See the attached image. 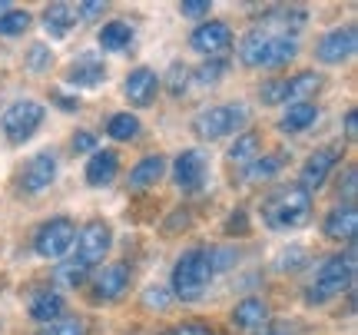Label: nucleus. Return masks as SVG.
<instances>
[{
    "label": "nucleus",
    "instance_id": "obj_1",
    "mask_svg": "<svg viewBox=\"0 0 358 335\" xmlns=\"http://www.w3.org/2000/svg\"><path fill=\"white\" fill-rule=\"evenodd\" d=\"M299 40L268 30H249L239 43V57L245 66H285L295 60Z\"/></svg>",
    "mask_w": 358,
    "mask_h": 335
},
{
    "label": "nucleus",
    "instance_id": "obj_2",
    "mask_svg": "<svg viewBox=\"0 0 358 335\" xmlns=\"http://www.w3.org/2000/svg\"><path fill=\"white\" fill-rule=\"evenodd\" d=\"M312 216V196L302 186H285L262 203V220L268 229H299Z\"/></svg>",
    "mask_w": 358,
    "mask_h": 335
},
{
    "label": "nucleus",
    "instance_id": "obj_3",
    "mask_svg": "<svg viewBox=\"0 0 358 335\" xmlns=\"http://www.w3.org/2000/svg\"><path fill=\"white\" fill-rule=\"evenodd\" d=\"M355 279V249H348L345 256H332L322 262V269L315 272V283L306 289L308 302H325L332 296H342Z\"/></svg>",
    "mask_w": 358,
    "mask_h": 335
},
{
    "label": "nucleus",
    "instance_id": "obj_4",
    "mask_svg": "<svg viewBox=\"0 0 358 335\" xmlns=\"http://www.w3.org/2000/svg\"><path fill=\"white\" fill-rule=\"evenodd\" d=\"M209 276L213 272H209V262H206V249H189L173 266V292L182 302H196V299H203Z\"/></svg>",
    "mask_w": 358,
    "mask_h": 335
},
{
    "label": "nucleus",
    "instance_id": "obj_5",
    "mask_svg": "<svg viewBox=\"0 0 358 335\" xmlns=\"http://www.w3.org/2000/svg\"><path fill=\"white\" fill-rule=\"evenodd\" d=\"M43 116H47L43 104H37V100H17V104H10L3 110V116H0L3 136H7L13 146H20V143H27L40 129Z\"/></svg>",
    "mask_w": 358,
    "mask_h": 335
},
{
    "label": "nucleus",
    "instance_id": "obj_6",
    "mask_svg": "<svg viewBox=\"0 0 358 335\" xmlns=\"http://www.w3.org/2000/svg\"><path fill=\"white\" fill-rule=\"evenodd\" d=\"M245 120V106L243 104H226V106H209L203 113L196 116V123H192V133L199 136V140H219V136H226L232 129L239 127Z\"/></svg>",
    "mask_w": 358,
    "mask_h": 335
},
{
    "label": "nucleus",
    "instance_id": "obj_7",
    "mask_svg": "<svg viewBox=\"0 0 358 335\" xmlns=\"http://www.w3.org/2000/svg\"><path fill=\"white\" fill-rule=\"evenodd\" d=\"M73 239H77V226H73V220L57 216V220L40 226L37 239H34V249H37V256H43V259H64L66 252H70Z\"/></svg>",
    "mask_w": 358,
    "mask_h": 335
},
{
    "label": "nucleus",
    "instance_id": "obj_8",
    "mask_svg": "<svg viewBox=\"0 0 358 335\" xmlns=\"http://www.w3.org/2000/svg\"><path fill=\"white\" fill-rule=\"evenodd\" d=\"M110 245H113V232H110V226L100 222V220L87 222L77 236V259H73V262L83 266V269H90V266L103 262V256L110 252Z\"/></svg>",
    "mask_w": 358,
    "mask_h": 335
},
{
    "label": "nucleus",
    "instance_id": "obj_9",
    "mask_svg": "<svg viewBox=\"0 0 358 335\" xmlns=\"http://www.w3.org/2000/svg\"><path fill=\"white\" fill-rule=\"evenodd\" d=\"M338 159H342V150H338V146H322V150H315V153L306 159V166H302V190L308 193V190L325 186L329 173L338 166Z\"/></svg>",
    "mask_w": 358,
    "mask_h": 335
},
{
    "label": "nucleus",
    "instance_id": "obj_10",
    "mask_svg": "<svg viewBox=\"0 0 358 335\" xmlns=\"http://www.w3.org/2000/svg\"><path fill=\"white\" fill-rule=\"evenodd\" d=\"M189 43H192V50L196 53L216 57V53L229 50L232 30H229V24H222V20H209V24H203V27H196V30H192Z\"/></svg>",
    "mask_w": 358,
    "mask_h": 335
},
{
    "label": "nucleus",
    "instance_id": "obj_11",
    "mask_svg": "<svg viewBox=\"0 0 358 335\" xmlns=\"http://www.w3.org/2000/svg\"><path fill=\"white\" fill-rule=\"evenodd\" d=\"M352 53H355V27L329 30V34L319 40V47H315V57H319L322 64H342Z\"/></svg>",
    "mask_w": 358,
    "mask_h": 335
},
{
    "label": "nucleus",
    "instance_id": "obj_12",
    "mask_svg": "<svg viewBox=\"0 0 358 335\" xmlns=\"http://www.w3.org/2000/svg\"><path fill=\"white\" fill-rule=\"evenodd\" d=\"M173 176H176V186L179 190H199L206 180V153L203 150H186V153L176 156L173 163Z\"/></svg>",
    "mask_w": 358,
    "mask_h": 335
},
{
    "label": "nucleus",
    "instance_id": "obj_13",
    "mask_svg": "<svg viewBox=\"0 0 358 335\" xmlns=\"http://www.w3.org/2000/svg\"><path fill=\"white\" fill-rule=\"evenodd\" d=\"M156 90H159V80L150 66H136L127 80H123V97H127L133 106H150L156 100Z\"/></svg>",
    "mask_w": 358,
    "mask_h": 335
},
{
    "label": "nucleus",
    "instance_id": "obj_14",
    "mask_svg": "<svg viewBox=\"0 0 358 335\" xmlns=\"http://www.w3.org/2000/svg\"><path fill=\"white\" fill-rule=\"evenodd\" d=\"M322 232L335 239V243H352L358 232V206L355 203H345V206H335L325 222H322Z\"/></svg>",
    "mask_w": 358,
    "mask_h": 335
},
{
    "label": "nucleus",
    "instance_id": "obj_15",
    "mask_svg": "<svg viewBox=\"0 0 358 335\" xmlns=\"http://www.w3.org/2000/svg\"><path fill=\"white\" fill-rule=\"evenodd\" d=\"M129 285V266L127 262H110L93 276V296L96 299H116L123 296Z\"/></svg>",
    "mask_w": 358,
    "mask_h": 335
},
{
    "label": "nucleus",
    "instance_id": "obj_16",
    "mask_svg": "<svg viewBox=\"0 0 358 335\" xmlns=\"http://www.w3.org/2000/svg\"><path fill=\"white\" fill-rule=\"evenodd\" d=\"M57 180V156L53 153H37L24 166V190L27 193H40Z\"/></svg>",
    "mask_w": 358,
    "mask_h": 335
},
{
    "label": "nucleus",
    "instance_id": "obj_17",
    "mask_svg": "<svg viewBox=\"0 0 358 335\" xmlns=\"http://www.w3.org/2000/svg\"><path fill=\"white\" fill-rule=\"evenodd\" d=\"M83 173H87L90 186H110L116 180V173H120V156L113 150H96V153L90 156Z\"/></svg>",
    "mask_w": 358,
    "mask_h": 335
},
{
    "label": "nucleus",
    "instance_id": "obj_18",
    "mask_svg": "<svg viewBox=\"0 0 358 335\" xmlns=\"http://www.w3.org/2000/svg\"><path fill=\"white\" fill-rule=\"evenodd\" d=\"M103 80H106V66H103V60H96L93 53L73 60V66L66 70V83H73V87H96Z\"/></svg>",
    "mask_w": 358,
    "mask_h": 335
},
{
    "label": "nucleus",
    "instance_id": "obj_19",
    "mask_svg": "<svg viewBox=\"0 0 358 335\" xmlns=\"http://www.w3.org/2000/svg\"><path fill=\"white\" fill-rule=\"evenodd\" d=\"M232 322L245 329V332H256L268 325V306L262 299H243L236 309H232Z\"/></svg>",
    "mask_w": 358,
    "mask_h": 335
},
{
    "label": "nucleus",
    "instance_id": "obj_20",
    "mask_svg": "<svg viewBox=\"0 0 358 335\" xmlns=\"http://www.w3.org/2000/svg\"><path fill=\"white\" fill-rule=\"evenodd\" d=\"M322 87V77L319 73H312V70H306V73H295V77L282 80V104H306L308 93H315Z\"/></svg>",
    "mask_w": 358,
    "mask_h": 335
},
{
    "label": "nucleus",
    "instance_id": "obj_21",
    "mask_svg": "<svg viewBox=\"0 0 358 335\" xmlns=\"http://www.w3.org/2000/svg\"><path fill=\"white\" fill-rule=\"evenodd\" d=\"M77 7H70V3H50L47 10H43V27L50 30V37H66L70 34V27L77 24Z\"/></svg>",
    "mask_w": 358,
    "mask_h": 335
},
{
    "label": "nucleus",
    "instance_id": "obj_22",
    "mask_svg": "<svg viewBox=\"0 0 358 335\" xmlns=\"http://www.w3.org/2000/svg\"><path fill=\"white\" fill-rule=\"evenodd\" d=\"M64 309H66V302L60 292H40V296H34V302H30V315L43 325L64 319Z\"/></svg>",
    "mask_w": 358,
    "mask_h": 335
},
{
    "label": "nucleus",
    "instance_id": "obj_23",
    "mask_svg": "<svg viewBox=\"0 0 358 335\" xmlns=\"http://www.w3.org/2000/svg\"><path fill=\"white\" fill-rule=\"evenodd\" d=\"M163 169H166V159L156 153V156H143L136 166L129 169V186H136V190H143V186H153L159 176H163Z\"/></svg>",
    "mask_w": 358,
    "mask_h": 335
},
{
    "label": "nucleus",
    "instance_id": "obj_24",
    "mask_svg": "<svg viewBox=\"0 0 358 335\" xmlns=\"http://www.w3.org/2000/svg\"><path fill=\"white\" fill-rule=\"evenodd\" d=\"M315 120H319V106L315 104H292L285 110V116L279 120V127L285 129V133H302V129H308Z\"/></svg>",
    "mask_w": 358,
    "mask_h": 335
},
{
    "label": "nucleus",
    "instance_id": "obj_25",
    "mask_svg": "<svg viewBox=\"0 0 358 335\" xmlns=\"http://www.w3.org/2000/svg\"><path fill=\"white\" fill-rule=\"evenodd\" d=\"M129 43H133V27L123 24V20H110V24L100 30L103 50H127Z\"/></svg>",
    "mask_w": 358,
    "mask_h": 335
},
{
    "label": "nucleus",
    "instance_id": "obj_26",
    "mask_svg": "<svg viewBox=\"0 0 358 335\" xmlns=\"http://www.w3.org/2000/svg\"><path fill=\"white\" fill-rule=\"evenodd\" d=\"M282 166H285V156H282V153H268V156H262V159H256V163H249V173H245V180H249V183L272 180V176H275Z\"/></svg>",
    "mask_w": 358,
    "mask_h": 335
},
{
    "label": "nucleus",
    "instance_id": "obj_27",
    "mask_svg": "<svg viewBox=\"0 0 358 335\" xmlns=\"http://www.w3.org/2000/svg\"><path fill=\"white\" fill-rule=\"evenodd\" d=\"M259 143H262V136H259L256 129H249V133H243L239 140L232 143L229 150V163H249L252 156L259 153Z\"/></svg>",
    "mask_w": 358,
    "mask_h": 335
},
{
    "label": "nucleus",
    "instance_id": "obj_28",
    "mask_svg": "<svg viewBox=\"0 0 358 335\" xmlns=\"http://www.w3.org/2000/svg\"><path fill=\"white\" fill-rule=\"evenodd\" d=\"M106 133H110L113 140H133V136L140 133V120L133 113H116V116H110Z\"/></svg>",
    "mask_w": 358,
    "mask_h": 335
},
{
    "label": "nucleus",
    "instance_id": "obj_29",
    "mask_svg": "<svg viewBox=\"0 0 358 335\" xmlns=\"http://www.w3.org/2000/svg\"><path fill=\"white\" fill-rule=\"evenodd\" d=\"M34 24V17L27 10H7L0 13V37H20L27 27Z\"/></svg>",
    "mask_w": 358,
    "mask_h": 335
},
{
    "label": "nucleus",
    "instance_id": "obj_30",
    "mask_svg": "<svg viewBox=\"0 0 358 335\" xmlns=\"http://www.w3.org/2000/svg\"><path fill=\"white\" fill-rule=\"evenodd\" d=\"M306 262H308L306 245H289V249H282V256H279V269H282V272H295V269H302Z\"/></svg>",
    "mask_w": 358,
    "mask_h": 335
},
{
    "label": "nucleus",
    "instance_id": "obj_31",
    "mask_svg": "<svg viewBox=\"0 0 358 335\" xmlns=\"http://www.w3.org/2000/svg\"><path fill=\"white\" fill-rule=\"evenodd\" d=\"M236 259H239V252H236V249H206V262H209V272L229 269V266H236Z\"/></svg>",
    "mask_w": 358,
    "mask_h": 335
},
{
    "label": "nucleus",
    "instance_id": "obj_32",
    "mask_svg": "<svg viewBox=\"0 0 358 335\" xmlns=\"http://www.w3.org/2000/svg\"><path fill=\"white\" fill-rule=\"evenodd\" d=\"M50 64H53L50 47H47V43H34V47H30V53H27V66H30L34 73H43Z\"/></svg>",
    "mask_w": 358,
    "mask_h": 335
},
{
    "label": "nucleus",
    "instance_id": "obj_33",
    "mask_svg": "<svg viewBox=\"0 0 358 335\" xmlns=\"http://www.w3.org/2000/svg\"><path fill=\"white\" fill-rule=\"evenodd\" d=\"M226 70H229V64L226 60H206L199 70H196V83H216L219 77H226Z\"/></svg>",
    "mask_w": 358,
    "mask_h": 335
},
{
    "label": "nucleus",
    "instance_id": "obj_34",
    "mask_svg": "<svg viewBox=\"0 0 358 335\" xmlns=\"http://www.w3.org/2000/svg\"><path fill=\"white\" fill-rule=\"evenodd\" d=\"M169 302H173V292L169 289H163V285H150L146 292H143V306L146 309H169Z\"/></svg>",
    "mask_w": 358,
    "mask_h": 335
},
{
    "label": "nucleus",
    "instance_id": "obj_35",
    "mask_svg": "<svg viewBox=\"0 0 358 335\" xmlns=\"http://www.w3.org/2000/svg\"><path fill=\"white\" fill-rule=\"evenodd\" d=\"M40 335H87L83 332V322L80 319H57V322H47Z\"/></svg>",
    "mask_w": 358,
    "mask_h": 335
},
{
    "label": "nucleus",
    "instance_id": "obj_36",
    "mask_svg": "<svg viewBox=\"0 0 358 335\" xmlns=\"http://www.w3.org/2000/svg\"><path fill=\"white\" fill-rule=\"evenodd\" d=\"M186 83H189V70H186L182 64H173V66H169V93H173V97H182Z\"/></svg>",
    "mask_w": 358,
    "mask_h": 335
},
{
    "label": "nucleus",
    "instance_id": "obj_37",
    "mask_svg": "<svg viewBox=\"0 0 358 335\" xmlns=\"http://www.w3.org/2000/svg\"><path fill=\"white\" fill-rule=\"evenodd\" d=\"M57 279H60V283H66V285H83L87 269H83V266H77V262H66V266H60Z\"/></svg>",
    "mask_w": 358,
    "mask_h": 335
},
{
    "label": "nucleus",
    "instance_id": "obj_38",
    "mask_svg": "<svg viewBox=\"0 0 358 335\" xmlns=\"http://www.w3.org/2000/svg\"><path fill=\"white\" fill-rule=\"evenodd\" d=\"M259 100L266 106H275V104H282V80H268L266 87L259 90Z\"/></svg>",
    "mask_w": 358,
    "mask_h": 335
},
{
    "label": "nucleus",
    "instance_id": "obj_39",
    "mask_svg": "<svg viewBox=\"0 0 358 335\" xmlns=\"http://www.w3.org/2000/svg\"><path fill=\"white\" fill-rule=\"evenodd\" d=\"M209 10H213L209 0H182V3H179V13H182V17H203V13H209Z\"/></svg>",
    "mask_w": 358,
    "mask_h": 335
},
{
    "label": "nucleus",
    "instance_id": "obj_40",
    "mask_svg": "<svg viewBox=\"0 0 358 335\" xmlns=\"http://www.w3.org/2000/svg\"><path fill=\"white\" fill-rule=\"evenodd\" d=\"M226 232H229V236H245V232H249V220H245L243 209L232 213L229 220H226Z\"/></svg>",
    "mask_w": 358,
    "mask_h": 335
},
{
    "label": "nucleus",
    "instance_id": "obj_41",
    "mask_svg": "<svg viewBox=\"0 0 358 335\" xmlns=\"http://www.w3.org/2000/svg\"><path fill=\"white\" fill-rule=\"evenodd\" d=\"M93 146H96V136H93V133H87V129L73 133V150H77V153H90Z\"/></svg>",
    "mask_w": 358,
    "mask_h": 335
},
{
    "label": "nucleus",
    "instance_id": "obj_42",
    "mask_svg": "<svg viewBox=\"0 0 358 335\" xmlns=\"http://www.w3.org/2000/svg\"><path fill=\"white\" fill-rule=\"evenodd\" d=\"M166 335H216L209 325H176V329H169Z\"/></svg>",
    "mask_w": 358,
    "mask_h": 335
},
{
    "label": "nucleus",
    "instance_id": "obj_43",
    "mask_svg": "<svg viewBox=\"0 0 358 335\" xmlns=\"http://www.w3.org/2000/svg\"><path fill=\"white\" fill-rule=\"evenodd\" d=\"M355 183H358V176H355V169H348V173H345V186H342V190H338V193L345 196L348 203H352V199H355Z\"/></svg>",
    "mask_w": 358,
    "mask_h": 335
},
{
    "label": "nucleus",
    "instance_id": "obj_44",
    "mask_svg": "<svg viewBox=\"0 0 358 335\" xmlns=\"http://www.w3.org/2000/svg\"><path fill=\"white\" fill-rule=\"evenodd\" d=\"M100 10H103V3H80L77 17H80V20H90V17H96Z\"/></svg>",
    "mask_w": 358,
    "mask_h": 335
},
{
    "label": "nucleus",
    "instance_id": "obj_45",
    "mask_svg": "<svg viewBox=\"0 0 358 335\" xmlns=\"http://www.w3.org/2000/svg\"><path fill=\"white\" fill-rule=\"evenodd\" d=\"M345 129H348V136H355V129H358V113L355 110L345 116Z\"/></svg>",
    "mask_w": 358,
    "mask_h": 335
},
{
    "label": "nucleus",
    "instance_id": "obj_46",
    "mask_svg": "<svg viewBox=\"0 0 358 335\" xmlns=\"http://www.w3.org/2000/svg\"><path fill=\"white\" fill-rule=\"evenodd\" d=\"M268 332H272V335H292V332H289V325H272Z\"/></svg>",
    "mask_w": 358,
    "mask_h": 335
},
{
    "label": "nucleus",
    "instance_id": "obj_47",
    "mask_svg": "<svg viewBox=\"0 0 358 335\" xmlns=\"http://www.w3.org/2000/svg\"><path fill=\"white\" fill-rule=\"evenodd\" d=\"M0 10H10V3H7V0H0Z\"/></svg>",
    "mask_w": 358,
    "mask_h": 335
}]
</instances>
